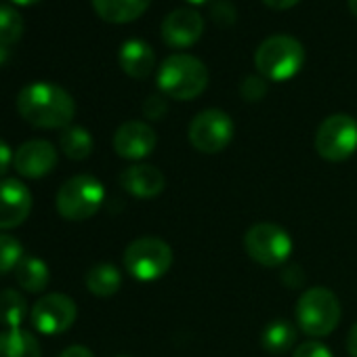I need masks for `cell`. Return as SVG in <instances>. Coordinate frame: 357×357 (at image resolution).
<instances>
[{
	"label": "cell",
	"mask_w": 357,
	"mask_h": 357,
	"mask_svg": "<svg viewBox=\"0 0 357 357\" xmlns=\"http://www.w3.org/2000/svg\"><path fill=\"white\" fill-rule=\"evenodd\" d=\"M17 109L36 128H68L76 114L72 95L51 82H34L17 95Z\"/></svg>",
	"instance_id": "6da1fadb"
},
{
	"label": "cell",
	"mask_w": 357,
	"mask_h": 357,
	"mask_svg": "<svg viewBox=\"0 0 357 357\" xmlns=\"http://www.w3.org/2000/svg\"><path fill=\"white\" fill-rule=\"evenodd\" d=\"M155 80L162 95L174 101H190L206 91L208 70L198 57L176 53L162 61Z\"/></svg>",
	"instance_id": "7a4b0ae2"
},
{
	"label": "cell",
	"mask_w": 357,
	"mask_h": 357,
	"mask_svg": "<svg viewBox=\"0 0 357 357\" xmlns=\"http://www.w3.org/2000/svg\"><path fill=\"white\" fill-rule=\"evenodd\" d=\"M303 45L286 34L265 38L255 51V66L259 74L273 82H286L294 78L305 66Z\"/></svg>",
	"instance_id": "3957f363"
},
{
	"label": "cell",
	"mask_w": 357,
	"mask_h": 357,
	"mask_svg": "<svg viewBox=\"0 0 357 357\" xmlns=\"http://www.w3.org/2000/svg\"><path fill=\"white\" fill-rule=\"evenodd\" d=\"M340 319V303L332 290L313 286L305 290L296 303V321L301 330L313 338H321L334 332Z\"/></svg>",
	"instance_id": "277c9868"
},
{
	"label": "cell",
	"mask_w": 357,
	"mask_h": 357,
	"mask_svg": "<svg viewBox=\"0 0 357 357\" xmlns=\"http://www.w3.org/2000/svg\"><path fill=\"white\" fill-rule=\"evenodd\" d=\"M103 200H105V190L99 178L91 174H78L61 185L55 204H57V213L63 219L86 221L101 208Z\"/></svg>",
	"instance_id": "5b68a950"
},
{
	"label": "cell",
	"mask_w": 357,
	"mask_h": 357,
	"mask_svg": "<svg viewBox=\"0 0 357 357\" xmlns=\"http://www.w3.org/2000/svg\"><path fill=\"white\" fill-rule=\"evenodd\" d=\"M124 267L141 282L160 280L172 267V248L162 238H137L124 250Z\"/></svg>",
	"instance_id": "8992f818"
},
{
	"label": "cell",
	"mask_w": 357,
	"mask_h": 357,
	"mask_svg": "<svg viewBox=\"0 0 357 357\" xmlns=\"http://www.w3.org/2000/svg\"><path fill=\"white\" fill-rule=\"evenodd\" d=\"M244 248L255 263L263 267H280L292 255V238L280 225L263 221L246 231Z\"/></svg>",
	"instance_id": "52a82bcc"
},
{
	"label": "cell",
	"mask_w": 357,
	"mask_h": 357,
	"mask_svg": "<svg viewBox=\"0 0 357 357\" xmlns=\"http://www.w3.org/2000/svg\"><path fill=\"white\" fill-rule=\"evenodd\" d=\"M315 149L328 162H342L357 151V120L347 114L328 116L315 132Z\"/></svg>",
	"instance_id": "ba28073f"
},
{
	"label": "cell",
	"mask_w": 357,
	"mask_h": 357,
	"mask_svg": "<svg viewBox=\"0 0 357 357\" xmlns=\"http://www.w3.org/2000/svg\"><path fill=\"white\" fill-rule=\"evenodd\" d=\"M234 120L223 109L200 112L190 124V143L202 153H219L234 139Z\"/></svg>",
	"instance_id": "9c48e42d"
},
{
	"label": "cell",
	"mask_w": 357,
	"mask_h": 357,
	"mask_svg": "<svg viewBox=\"0 0 357 357\" xmlns=\"http://www.w3.org/2000/svg\"><path fill=\"white\" fill-rule=\"evenodd\" d=\"M78 309L76 303L59 292L47 294L43 296L30 313L32 326L43 332V334H61L66 330L72 328V324L76 321Z\"/></svg>",
	"instance_id": "30bf717a"
},
{
	"label": "cell",
	"mask_w": 357,
	"mask_h": 357,
	"mask_svg": "<svg viewBox=\"0 0 357 357\" xmlns=\"http://www.w3.org/2000/svg\"><path fill=\"white\" fill-rule=\"evenodd\" d=\"M162 40L172 49H190L204 34V17L196 9H174L162 22Z\"/></svg>",
	"instance_id": "8fae6325"
},
{
	"label": "cell",
	"mask_w": 357,
	"mask_h": 357,
	"mask_svg": "<svg viewBox=\"0 0 357 357\" xmlns=\"http://www.w3.org/2000/svg\"><path fill=\"white\" fill-rule=\"evenodd\" d=\"M32 211L30 190L17 178L0 181V229L20 227Z\"/></svg>",
	"instance_id": "7c38bea8"
},
{
	"label": "cell",
	"mask_w": 357,
	"mask_h": 357,
	"mask_svg": "<svg viewBox=\"0 0 357 357\" xmlns=\"http://www.w3.org/2000/svg\"><path fill=\"white\" fill-rule=\"evenodd\" d=\"M158 137L155 130L139 120L124 122L114 135V149L120 158L126 160H143L155 149Z\"/></svg>",
	"instance_id": "4fadbf2b"
},
{
	"label": "cell",
	"mask_w": 357,
	"mask_h": 357,
	"mask_svg": "<svg viewBox=\"0 0 357 357\" xmlns=\"http://www.w3.org/2000/svg\"><path fill=\"white\" fill-rule=\"evenodd\" d=\"M15 170L22 176L28 178H40L45 174H49L55 164H57V149L45 141V139H34L24 143L17 151H15Z\"/></svg>",
	"instance_id": "5bb4252c"
},
{
	"label": "cell",
	"mask_w": 357,
	"mask_h": 357,
	"mask_svg": "<svg viewBox=\"0 0 357 357\" xmlns=\"http://www.w3.org/2000/svg\"><path fill=\"white\" fill-rule=\"evenodd\" d=\"M120 185L130 196L141 198V200H149V198H155L162 194V190L166 185V178H164L162 170L155 166L135 164V166H128L120 174Z\"/></svg>",
	"instance_id": "9a60e30c"
},
{
	"label": "cell",
	"mask_w": 357,
	"mask_h": 357,
	"mask_svg": "<svg viewBox=\"0 0 357 357\" xmlns=\"http://www.w3.org/2000/svg\"><path fill=\"white\" fill-rule=\"evenodd\" d=\"M118 61H120V68L124 70V74H128L130 78L143 80L155 68V53L145 40L130 38L120 47Z\"/></svg>",
	"instance_id": "2e32d148"
},
{
	"label": "cell",
	"mask_w": 357,
	"mask_h": 357,
	"mask_svg": "<svg viewBox=\"0 0 357 357\" xmlns=\"http://www.w3.org/2000/svg\"><path fill=\"white\" fill-rule=\"evenodd\" d=\"M151 0H93L95 13L109 24H128L141 17Z\"/></svg>",
	"instance_id": "e0dca14e"
},
{
	"label": "cell",
	"mask_w": 357,
	"mask_h": 357,
	"mask_svg": "<svg viewBox=\"0 0 357 357\" xmlns=\"http://www.w3.org/2000/svg\"><path fill=\"white\" fill-rule=\"evenodd\" d=\"M0 357H40V344L26 330L0 332Z\"/></svg>",
	"instance_id": "ac0fdd59"
},
{
	"label": "cell",
	"mask_w": 357,
	"mask_h": 357,
	"mask_svg": "<svg viewBox=\"0 0 357 357\" xmlns=\"http://www.w3.org/2000/svg\"><path fill=\"white\" fill-rule=\"evenodd\" d=\"M296 342V328L286 319H273L265 326L261 344L271 355H284Z\"/></svg>",
	"instance_id": "d6986e66"
},
{
	"label": "cell",
	"mask_w": 357,
	"mask_h": 357,
	"mask_svg": "<svg viewBox=\"0 0 357 357\" xmlns=\"http://www.w3.org/2000/svg\"><path fill=\"white\" fill-rule=\"evenodd\" d=\"M17 284L28 292H43L49 286V267L36 257H24L15 269Z\"/></svg>",
	"instance_id": "ffe728a7"
},
{
	"label": "cell",
	"mask_w": 357,
	"mask_h": 357,
	"mask_svg": "<svg viewBox=\"0 0 357 357\" xmlns=\"http://www.w3.org/2000/svg\"><path fill=\"white\" fill-rule=\"evenodd\" d=\"M120 286H122V275H120L118 267H114L109 263L95 265L86 273V288L95 296H112L120 290Z\"/></svg>",
	"instance_id": "44dd1931"
},
{
	"label": "cell",
	"mask_w": 357,
	"mask_h": 357,
	"mask_svg": "<svg viewBox=\"0 0 357 357\" xmlns=\"http://www.w3.org/2000/svg\"><path fill=\"white\" fill-rule=\"evenodd\" d=\"M28 317V303L17 290L0 292V324L7 330H20Z\"/></svg>",
	"instance_id": "7402d4cb"
},
{
	"label": "cell",
	"mask_w": 357,
	"mask_h": 357,
	"mask_svg": "<svg viewBox=\"0 0 357 357\" xmlns=\"http://www.w3.org/2000/svg\"><path fill=\"white\" fill-rule=\"evenodd\" d=\"M59 145L70 160H86L93 151V137L82 126H68L59 137Z\"/></svg>",
	"instance_id": "603a6c76"
},
{
	"label": "cell",
	"mask_w": 357,
	"mask_h": 357,
	"mask_svg": "<svg viewBox=\"0 0 357 357\" xmlns=\"http://www.w3.org/2000/svg\"><path fill=\"white\" fill-rule=\"evenodd\" d=\"M24 36V17L13 7L0 5V43L11 47Z\"/></svg>",
	"instance_id": "cb8c5ba5"
},
{
	"label": "cell",
	"mask_w": 357,
	"mask_h": 357,
	"mask_svg": "<svg viewBox=\"0 0 357 357\" xmlns=\"http://www.w3.org/2000/svg\"><path fill=\"white\" fill-rule=\"evenodd\" d=\"M24 257V246L17 238L0 234V275L15 271Z\"/></svg>",
	"instance_id": "d4e9b609"
},
{
	"label": "cell",
	"mask_w": 357,
	"mask_h": 357,
	"mask_svg": "<svg viewBox=\"0 0 357 357\" xmlns=\"http://www.w3.org/2000/svg\"><path fill=\"white\" fill-rule=\"evenodd\" d=\"M240 93L246 101H259L267 93V82L261 74L259 76H246L240 84Z\"/></svg>",
	"instance_id": "484cf974"
},
{
	"label": "cell",
	"mask_w": 357,
	"mask_h": 357,
	"mask_svg": "<svg viewBox=\"0 0 357 357\" xmlns=\"http://www.w3.org/2000/svg\"><path fill=\"white\" fill-rule=\"evenodd\" d=\"M292 357H332V353L319 340H307V342H303V344L296 347V351H294Z\"/></svg>",
	"instance_id": "4316f807"
},
{
	"label": "cell",
	"mask_w": 357,
	"mask_h": 357,
	"mask_svg": "<svg viewBox=\"0 0 357 357\" xmlns=\"http://www.w3.org/2000/svg\"><path fill=\"white\" fill-rule=\"evenodd\" d=\"M143 114L149 120H160L166 114V99L162 95H149L143 103Z\"/></svg>",
	"instance_id": "83f0119b"
},
{
	"label": "cell",
	"mask_w": 357,
	"mask_h": 357,
	"mask_svg": "<svg viewBox=\"0 0 357 357\" xmlns=\"http://www.w3.org/2000/svg\"><path fill=\"white\" fill-rule=\"evenodd\" d=\"M11 162H15V153L3 139H0V176H5L9 172Z\"/></svg>",
	"instance_id": "f1b7e54d"
},
{
	"label": "cell",
	"mask_w": 357,
	"mask_h": 357,
	"mask_svg": "<svg viewBox=\"0 0 357 357\" xmlns=\"http://www.w3.org/2000/svg\"><path fill=\"white\" fill-rule=\"evenodd\" d=\"M59 357H95L91 353V349L82 347V344H74V347H68Z\"/></svg>",
	"instance_id": "f546056e"
},
{
	"label": "cell",
	"mask_w": 357,
	"mask_h": 357,
	"mask_svg": "<svg viewBox=\"0 0 357 357\" xmlns=\"http://www.w3.org/2000/svg\"><path fill=\"white\" fill-rule=\"evenodd\" d=\"M263 3H265L269 9H275V11H286V9H292L294 5H298L301 0H263Z\"/></svg>",
	"instance_id": "4dcf8cb0"
},
{
	"label": "cell",
	"mask_w": 357,
	"mask_h": 357,
	"mask_svg": "<svg viewBox=\"0 0 357 357\" xmlns=\"http://www.w3.org/2000/svg\"><path fill=\"white\" fill-rule=\"evenodd\" d=\"M347 349L353 357H357V324L351 326L349 330V336H347Z\"/></svg>",
	"instance_id": "1f68e13d"
},
{
	"label": "cell",
	"mask_w": 357,
	"mask_h": 357,
	"mask_svg": "<svg viewBox=\"0 0 357 357\" xmlns=\"http://www.w3.org/2000/svg\"><path fill=\"white\" fill-rule=\"evenodd\" d=\"M9 55H11L9 47H7V45H3V43H0V66H5V63H7Z\"/></svg>",
	"instance_id": "d6a6232c"
},
{
	"label": "cell",
	"mask_w": 357,
	"mask_h": 357,
	"mask_svg": "<svg viewBox=\"0 0 357 357\" xmlns=\"http://www.w3.org/2000/svg\"><path fill=\"white\" fill-rule=\"evenodd\" d=\"M15 5H22V7H28V5H36L40 3V0H13Z\"/></svg>",
	"instance_id": "836d02e7"
},
{
	"label": "cell",
	"mask_w": 357,
	"mask_h": 357,
	"mask_svg": "<svg viewBox=\"0 0 357 357\" xmlns=\"http://www.w3.org/2000/svg\"><path fill=\"white\" fill-rule=\"evenodd\" d=\"M349 11L353 13V17H357V0H349Z\"/></svg>",
	"instance_id": "e575fe53"
},
{
	"label": "cell",
	"mask_w": 357,
	"mask_h": 357,
	"mask_svg": "<svg viewBox=\"0 0 357 357\" xmlns=\"http://www.w3.org/2000/svg\"><path fill=\"white\" fill-rule=\"evenodd\" d=\"M188 3H192V5H204V3H208V0H188Z\"/></svg>",
	"instance_id": "d590c367"
}]
</instances>
